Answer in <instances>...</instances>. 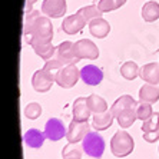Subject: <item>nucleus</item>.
I'll return each instance as SVG.
<instances>
[{"label": "nucleus", "instance_id": "f257e3e1", "mask_svg": "<svg viewBox=\"0 0 159 159\" xmlns=\"http://www.w3.org/2000/svg\"><path fill=\"white\" fill-rule=\"evenodd\" d=\"M23 37L32 48L39 44L52 43L53 25L48 16H43L40 10H32L25 16L23 23Z\"/></svg>", "mask_w": 159, "mask_h": 159}, {"label": "nucleus", "instance_id": "f03ea898", "mask_svg": "<svg viewBox=\"0 0 159 159\" xmlns=\"http://www.w3.org/2000/svg\"><path fill=\"white\" fill-rule=\"evenodd\" d=\"M135 148V141L126 130H118L111 139V151L116 158L129 156Z\"/></svg>", "mask_w": 159, "mask_h": 159}, {"label": "nucleus", "instance_id": "7ed1b4c3", "mask_svg": "<svg viewBox=\"0 0 159 159\" xmlns=\"http://www.w3.org/2000/svg\"><path fill=\"white\" fill-rule=\"evenodd\" d=\"M82 148L88 156L99 159L105 152V139L98 132H89L82 141Z\"/></svg>", "mask_w": 159, "mask_h": 159}, {"label": "nucleus", "instance_id": "20e7f679", "mask_svg": "<svg viewBox=\"0 0 159 159\" xmlns=\"http://www.w3.org/2000/svg\"><path fill=\"white\" fill-rule=\"evenodd\" d=\"M79 79H80V70L76 67V65L63 66L56 75V83L63 89L73 88L79 82Z\"/></svg>", "mask_w": 159, "mask_h": 159}, {"label": "nucleus", "instance_id": "39448f33", "mask_svg": "<svg viewBox=\"0 0 159 159\" xmlns=\"http://www.w3.org/2000/svg\"><path fill=\"white\" fill-rule=\"evenodd\" d=\"M55 57L62 63L63 66H69V65H76L80 62V57L78 56L76 50H75V43L66 40L62 42L59 46H56V55Z\"/></svg>", "mask_w": 159, "mask_h": 159}, {"label": "nucleus", "instance_id": "423d86ee", "mask_svg": "<svg viewBox=\"0 0 159 159\" xmlns=\"http://www.w3.org/2000/svg\"><path fill=\"white\" fill-rule=\"evenodd\" d=\"M56 82V75L48 72L46 69H39L33 73V78H32V86L36 92L39 93H44L49 92L52 85Z\"/></svg>", "mask_w": 159, "mask_h": 159}, {"label": "nucleus", "instance_id": "0eeeda50", "mask_svg": "<svg viewBox=\"0 0 159 159\" xmlns=\"http://www.w3.org/2000/svg\"><path fill=\"white\" fill-rule=\"evenodd\" d=\"M142 133H143V139L148 143H155L159 139V112H153V115L142 122Z\"/></svg>", "mask_w": 159, "mask_h": 159}, {"label": "nucleus", "instance_id": "6e6552de", "mask_svg": "<svg viewBox=\"0 0 159 159\" xmlns=\"http://www.w3.org/2000/svg\"><path fill=\"white\" fill-rule=\"evenodd\" d=\"M66 133H67L66 128H65L63 122L59 118H50L44 125V135H46L49 141L57 142L62 138L66 136Z\"/></svg>", "mask_w": 159, "mask_h": 159}, {"label": "nucleus", "instance_id": "1a4fd4ad", "mask_svg": "<svg viewBox=\"0 0 159 159\" xmlns=\"http://www.w3.org/2000/svg\"><path fill=\"white\" fill-rule=\"evenodd\" d=\"M90 126L88 122H76L72 120L69 128H67V133H66V139L70 143H79L86 138L89 132H90Z\"/></svg>", "mask_w": 159, "mask_h": 159}, {"label": "nucleus", "instance_id": "9d476101", "mask_svg": "<svg viewBox=\"0 0 159 159\" xmlns=\"http://www.w3.org/2000/svg\"><path fill=\"white\" fill-rule=\"evenodd\" d=\"M67 10L66 0H43L42 3V13L48 17L59 19Z\"/></svg>", "mask_w": 159, "mask_h": 159}, {"label": "nucleus", "instance_id": "9b49d317", "mask_svg": "<svg viewBox=\"0 0 159 159\" xmlns=\"http://www.w3.org/2000/svg\"><path fill=\"white\" fill-rule=\"evenodd\" d=\"M75 50L80 59H90L95 60L99 57V49L92 40L89 39H80L75 43Z\"/></svg>", "mask_w": 159, "mask_h": 159}, {"label": "nucleus", "instance_id": "f8f14e48", "mask_svg": "<svg viewBox=\"0 0 159 159\" xmlns=\"http://www.w3.org/2000/svg\"><path fill=\"white\" fill-rule=\"evenodd\" d=\"M80 79L85 85L98 86L103 80V72L95 65H86L80 69Z\"/></svg>", "mask_w": 159, "mask_h": 159}, {"label": "nucleus", "instance_id": "ddd939ff", "mask_svg": "<svg viewBox=\"0 0 159 159\" xmlns=\"http://www.w3.org/2000/svg\"><path fill=\"white\" fill-rule=\"evenodd\" d=\"M86 26L85 19L80 16V13H75L72 16H67L66 19H63L62 23V30L66 34H76L79 33L83 27Z\"/></svg>", "mask_w": 159, "mask_h": 159}, {"label": "nucleus", "instance_id": "4468645a", "mask_svg": "<svg viewBox=\"0 0 159 159\" xmlns=\"http://www.w3.org/2000/svg\"><path fill=\"white\" fill-rule=\"evenodd\" d=\"M73 120L76 122H88L89 116L92 115V111L88 105V98H78L73 102Z\"/></svg>", "mask_w": 159, "mask_h": 159}, {"label": "nucleus", "instance_id": "2eb2a0df", "mask_svg": "<svg viewBox=\"0 0 159 159\" xmlns=\"http://www.w3.org/2000/svg\"><path fill=\"white\" fill-rule=\"evenodd\" d=\"M44 139H48L44 132H40L39 129H29L25 132L23 135V142L26 145L27 148H32V149H39L40 146H43L44 143Z\"/></svg>", "mask_w": 159, "mask_h": 159}, {"label": "nucleus", "instance_id": "dca6fc26", "mask_svg": "<svg viewBox=\"0 0 159 159\" xmlns=\"http://www.w3.org/2000/svg\"><path fill=\"white\" fill-rule=\"evenodd\" d=\"M142 80H145L146 83H152V85H158L159 83V63L152 62L146 63L141 67L139 72Z\"/></svg>", "mask_w": 159, "mask_h": 159}, {"label": "nucleus", "instance_id": "f3484780", "mask_svg": "<svg viewBox=\"0 0 159 159\" xmlns=\"http://www.w3.org/2000/svg\"><path fill=\"white\" fill-rule=\"evenodd\" d=\"M89 32H90V34L93 37L105 39L111 32V25L103 17H98L89 23Z\"/></svg>", "mask_w": 159, "mask_h": 159}, {"label": "nucleus", "instance_id": "a211bd4d", "mask_svg": "<svg viewBox=\"0 0 159 159\" xmlns=\"http://www.w3.org/2000/svg\"><path fill=\"white\" fill-rule=\"evenodd\" d=\"M139 100L141 102H146V103H156L159 100V88L152 83H145L139 89Z\"/></svg>", "mask_w": 159, "mask_h": 159}, {"label": "nucleus", "instance_id": "6ab92c4d", "mask_svg": "<svg viewBox=\"0 0 159 159\" xmlns=\"http://www.w3.org/2000/svg\"><path fill=\"white\" fill-rule=\"evenodd\" d=\"M138 102L133 99L130 95H123V96L118 98V99L113 102V105L111 106V112L113 113V116H119L123 111L126 109H130V107H136Z\"/></svg>", "mask_w": 159, "mask_h": 159}, {"label": "nucleus", "instance_id": "aec40b11", "mask_svg": "<svg viewBox=\"0 0 159 159\" xmlns=\"http://www.w3.org/2000/svg\"><path fill=\"white\" fill-rule=\"evenodd\" d=\"M113 113L111 111L105 112V113H98V115H93V119H92V126L98 132H102V130H106L109 129L113 123Z\"/></svg>", "mask_w": 159, "mask_h": 159}, {"label": "nucleus", "instance_id": "412c9836", "mask_svg": "<svg viewBox=\"0 0 159 159\" xmlns=\"http://www.w3.org/2000/svg\"><path fill=\"white\" fill-rule=\"evenodd\" d=\"M142 19L146 23H152L159 19V3L155 0H149L142 7Z\"/></svg>", "mask_w": 159, "mask_h": 159}, {"label": "nucleus", "instance_id": "4be33fe9", "mask_svg": "<svg viewBox=\"0 0 159 159\" xmlns=\"http://www.w3.org/2000/svg\"><path fill=\"white\" fill-rule=\"evenodd\" d=\"M88 105H89V107H90V111H92L93 115L107 112L106 100H105L102 96H99V95H95V93L89 95V96H88Z\"/></svg>", "mask_w": 159, "mask_h": 159}, {"label": "nucleus", "instance_id": "5701e85b", "mask_svg": "<svg viewBox=\"0 0 159 159\" xmlns=\"http://www.w3.org/2000/svg\"><path fill=\"white\" fill-rule=\"evenodd\" d=\"M138 119L136 115V107H130V109H126L123 111L119 116H116V120H118L119 126L126 129V128H130V126L135 123V120Z\"/></svg>", "mask_w": 159, "mask_h": 159}, {"label": "nucleus", "instance_id": "b1692460", "mask_svg": "<svg viewBox=\"0 0 159 159\" xmlns=\"http://www.w3.org/2000/svg\"><path fill=\"white\" fill-rule=\"evenodd\" d=\"M78 13H80V16L85 19V22L88 23V25L92 22V20H95V19L102 17V15H103V11L100 10V7L98 4H89V6H85V7L79 9Z\"/></svg>", "mask_w": 159, "mask_h": 159}, {"label": "nucleus", "instance_id": "393cba45", "mask_svg": "<svg viewBox=\"0 0 159 159\" xmlns=\"http://www.w3.org/2000/svg\"><path fill=\"white\" fill-rule=\"evenodd\" d=\"M139 72H141V67L138 66L135 62H132V60L125 62L122 66H120V75H122L126 80L136 79L138 76H139Z\"/></svg>", "mask_w": 159, "mask_h": 159}, {"label": "nucleus", "instance_id": "a878e982", "mask_svg": "<svg viewBox=\"0 0 159 159\" xmlns=\"http://www.w3.org/2000/svg\"><path fill=\"white\" fill-rule=\"evenodd\" d=\"M34 53H36L39 57L44 60V62H48V60L53 59L56 55V48L53 46L52 43H48V44H39V46H34L33 48Z\"/></svg>", "mask_w": 159, "mask_h": 159}, {"label": "nucleus", "instance_id": "bb28decb", "mask_svg": "<svg viewBox=\"0 0 159 159\" xmlns=\"http://www.w3.org/2000/svg\"><path fill=\"white\" fill-rule=\"evenodd\" d=\"M82 153H83V148H82L79 143H69L63 148L62 151V156L63 159H69V158H82Z\"/></svg>", "mask_w": 159, "mask_h": 159}, {"label": "nucleus", "instance_id": "cd10ccee", "mask_svg": "<svg viewBox=\"0 0 159 159\" xmlns=\"http://www.w3.org/2000/svg\"><path fill=\"white\" fill-rule=\"evenodd\" d=\"M126 3V0H99L98 6L103 13H109V11L118 10Z\"/></svg>", "mask_w": 159, "mask_h": 159}, {"label": "nucleus", "instance_id": "c85d7f7f", "mask_svg": "<svg viewBox=\"0 0 159 159\" xmlns=\"http://www.w3.org/2000/svg\"><path fill=\"white\" fill-rule=\"evenodd\" d=\"M136 115H138V119L145 122L148 120L152 115H153V111H152V105L151 103H146V102H138L136 105Z\"/></svg>", "mask_w": 159, "mask_h": 159}, {"label": "nucleus", "instance_id": "c756f323", "mask_svg": "<svg viewBox=\"0 0 159 159\" xmlns=\"http://www.w3.org/2000/svg\"><path fill=\"white\" fill-rule=\"evenodd\" d=\"M42 115V106L37 102H30L26 107H25V116L30 120H34Z\"/></svg>", "mask_w": 159, "mask_h": 159}, {"label": "nucleus", "instance_id": "7c9ffc66", "mask_svg": "<svg viewBox=\"0 0 159 159\" xmlns=\"http://www.w3.org/2000/svg\"><path fill=\"white\" fill-rule=\"evenodd\" d=\"M62 67H63L62 63H60L59 60L56 59V57H53V59L48 60V62L44 63L43 69H46L48 72H50V73H53V75H57V72H59Z\"/></svg>", "mask_w": 159, "mask_h": 159}, {"label": "nucleus", "instance_id": "2f4dec72", "mask_svg": "<svg viewBox=\"0 0 159 159\" xmlns=\"http://www.w3.org/2000/svg\"><path fill=\"white\" fill-rule=\"evenodd\" d=\"M37 0H26V4H25V15H29L30 11H32V7H33V4L36 3Z\"/></svg>", "mask_w": 159, "mask_h": 159}, {"label": "nucleus", "instance_id": "473e14b6", "mask_svg": "<svg viewBox=\"0 0 159 159\" xmlns=\"http://www.w3.org/2000/svg\"><path fill=\"white\" fill-rule=\"evenodd\" d=\"M69 159H79V158H69Z\"/></svg>", "mask_w": 159, "mask_h": 159}]
</instances>
